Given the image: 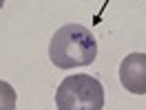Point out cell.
<instances>
[{
	"label": "cell",
	"mask_w": 146,
	"mask_h": 110,
	"mask_svg": "<svg viewBox=\"0 0 146 110\" xmlns=\"http://www.w3.org/2000/svg\"><path fill=\"white\" fill-rule=\"evenodd\" d=\"M58 110H102L104 108V86L91 75H69L55 90Z\"/></svg>",
	"instance_id": "7a4b0ae2"
},
{
	"label": "cell",
	"mask_w": 146,
	"mask_h": 110,
	"mask_svg": "<svg viewBox=\"0 0 146 110\" xmlns=\"http://www.w3.org/2000/svg\"><path fill=\"white\" fill-rule=\"evenodd\" d=\"M18 95L13 90V86L0 79V110H16Z\"/></svg>",
	"instance_id": "277c9868"
},
{
	"label": "cell",
	"mask_w": 146,
	"mask_h": 110,
	"mask_svg": "<svg viewBox=\"0 0 146 110\" xmlns=\"http://www.w3.org/2000/svg\"><path fill=\"white\" fill-rule=\"evenodd\" d=\"M119 82L133 95H146V53H131L122 60Z\"/></svg>",
	"instance_id": "3957f363"
},
{
	"label": "cell",
	"mask_w": 146,
	"mask_h": 110,
	"mask_svg": "<svg viewBox=\"0 0 146 110\" xmlns=\"http://www.w3.org/2000/svg\"><path fill=\"white\" fill-rule=\"evenodd\" d=\"M5 2H7V0H0V9H2V7H5Z\"/></svg>",
	"instance_id": "5b68a950"
},
{
	"label": "cell",
	"mask_w": 146,
	"mask_h": 110,
	"mask_svg": "<svg viewBox=\"0 0 146 110\" xmlns=\"http://www.w3.org/2000/svg\"><path fill=\"white\" fill-rule=\"evenodd\" d=\"M98 57V40L84 24H64L53 33L49 44V60L58 68L71 71L78 66H89Z\"/></svg>",
	"instance_id": "6da1fadb"
}]
</instances>
